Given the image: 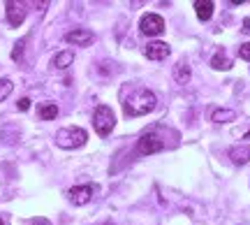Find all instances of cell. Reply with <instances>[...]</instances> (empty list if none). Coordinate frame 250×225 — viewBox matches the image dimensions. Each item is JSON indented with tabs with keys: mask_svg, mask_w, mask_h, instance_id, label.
I'll list each match as a JSON object with an SVG mask.
<instances>
[{
	"mask_svg": "<svg viewBox=\"0 0 250 225\" xmlns=\"http://www.w3.org/2000/svg\"><path fill=\"white\" fill-rule=\"evenodd\" d=\"M155 95H153L151 90L146 89H139L134 90L130 98H125V114L127 116H142V114H148L155 109Z\"/></svg>",
	"mask_w": 250,
	"mask_h": 225,
	"instance_id": "obj_1",
	"label": "cell"
},
{
	"mask_svg": "<svg viewBox=\"0 0 250 225\" xmlns=\"http://www.w3.org/2000/svg\"><path fill=\"white\" fill-rule=\"evenodd\" d=\"M86 130L83 128H62L56 133V144L61 149H77V146H83L86 144Z\"/></svg>",
	"mask_w": 250,
	"mask_h": 225,
	"instance_id": "obj_2",
	"label": "cell"
},
{
	"mask_svg": "<svg viewBox=\"0 0 250 225\" xmlns=\"http://www.w3.org/2000/svg\"><path fill=\"white\" fill-rule=\"evenodd\" d=\"M93 126H95L100 137H107L109 133L114 130V126H116V116H114L111 107L100 105V107L95 109V114H93Z\"/></svg>",
	"mask_w": 250,
	"mask_h": 225,
	"instance_id": "obj_3",
	"label": "cell"
},
{
	"mask_svg": "<svg viewBox=\"0 0 250 225\" xmlns=\"http://www.w3.org/2000/svg\"><path fill=\"white\" fill-rule=\"evenodd\" d=\"M165 149V142H162L160 133H146L142 135L139 144H137V151L144 153V156H151V153H158Z\"/></svg>",
	"mask_w": 250,
	"mask_h": 225,
	"instance_id": "obj_4",
	"label": "cell"
},
{
	"mask_svg": "<svg viewBox=\"0 0 250 225\" xmlns=\"http://www.w3.org/2000/svg\"><path fill=\"white\" fill-rule=\"evenodd\" d=\"M139 28H142L144 35H160L165 30V21L160 14H144L139 21Z\"/></svg>",
	"mask_w": 250,
	"mask_h": 225,
	"instance_id": "obj_5",
	"label": "cell"
},
{
	"mask_svg": "<svg viewBox=\"0 0 250 225\" xmlns=\"http://www.w3.org/2000/svg\"><path fill=\"white\" fill-rule=\"evenodd\" d=\"M93 193H95V186H74V188L67 190V200L72 204H86L93 200Z\"/></svg>",
	"mask_w": 250,
	"mask_h": 225,
	"instance_id": "obj_6",
	"label": "cell"
},
{
	"mask_svg": "<svg viewBox=\"0 0 250 225\" xmlns=\"http://www.w3.org/2000/svg\"><path fill=\"white\" fill-rule=\"evenodd\" d=\"M5 7H7V19H9V23H12V28L21 26L23 19H26V2H14V0H9Z\"/></svg>",
	"mask_w": 250,
	"mask_h": 225,
	"instance_id": "obj_7",
	"label": "cell"
},
{
	"mask_svg": "<svg viewBox=\"0 0 250 225\" xmlns=\"http://www.w3.org/2000/svg\"><path fill=\"white\" fill-rule=\"evenodd\" d=\"M169 45L167 42H151V45H146V56L151 58V61H162V58H167L169 56Z\"/></svg>",
	"mask_w": 250,
	"mask_h": 225,
	"instance_id": "obj_8",
	"label": "cell"
},
{
	"mask_svg": "<svg viewBox=\"0 0 250 225\" xmlns=\"http://www.w3.org/2000/svg\"><path fill=\"white\" fill-rule=\"evenodd\" d=\"M65 40L70 42V45H93V40H95V35L90 33V30H70L67 35H65Z\"/></svg>",
	"mask_w": 250,
	"mask_h": 225,
	"instance_id": "obj_9",
	"label": "cell"
},
{
	"mask_svg": "<svg viewBox=\"0 0 250 225\" xmlns=\"http://www.w3.org/2000/svg\"><path fill=\"white\" fill-rule=\"evenodd\" d=\"M195 12H197V17L202 19V21H208L211 14H213V2H211V0H197Z\"/></svg>",
	"mask_w": 250,
	"mask_h": 225,
	"instance_id": "obj_10",
	"label": "cell"
},
{
	"mask_svg": "<svg viewBox=\"0 0 250 225\" xmlns=\"http://www.w3.org/2000/svg\"><path fill=\"white\" fill-rule=\"evenodd\" d=\"M229 158H232L236 165H243V162L250 160V146H234L229 151Z\"/></svg>",
	"mask_w": 250,
	"mask_h": 225,
	"instance_id": "obj_11",
	"label": "cell"
},
{
	"mask_svg": "<svg viewBox=\"0 0 250 225\" xmlns=\"http://www.w3.org/2000/svg\"><path fill=\"white\" fill-rule=\"evenodd\" d=\"M74 61V54L72 51H61V54H56L54 56V61H51V65H54L56 70H65L67 65Z\"/></svg>",
	"mask_w": 250,
	"mask_h": 225,
	"instance_id": "obj_12",
	"label": "cell"
},
{
	"mask_svg": "<svg viewBox=\"0 0 250 225\" xmlns=\"http://www.w3.org/2000/svg\"><path fill=\"white\" fill-rule=\"evenodd\" d=\"M37 112H40V118H42V121H51V118L58 116V107H56L54 102H42Z\"/></svg>",
	"mask_w": 250,
	"mask_h": 225,
	"instance_id": "obj_13",
	"label": "cell"
},
{
	"mask_svg": "<svg viewBox=\"0 0 250 225\" xmlns=\"http://www.w3.org/2000/svg\"><path fill=\"white\" fill-rule=\"evenodd\" d=\"M234 118H236V112H232V109H215L211 114V121H215V123H227Z\"/></svg>",
	"mask_w": 250,
	"mask_h": 225,
	"instance_id": "obj_14",
	"label": "cell"
},
{
	"mask_svg": "<svg viewBox=\"0 0 250 225\" xmlns=\"http://www.w3.org/2000/svg\"><path fill=\"white\" fill-rule=\"evenodd\" d=\"M211 65H213L215 70H229V68H232V61H229L223 51H218V54L211 58Z\"/></svg>",
	"mask_w": 250,
	"mask_h": 225,
	"instance_id": "obj_15",
	"label": "cell"
},
{
	"mask_svg": "<svg viewBox=\"0 0 250 225\" xmlns=\"http://www.w3.org/2000/svg\"><path fill=\"white\" fill-rule=\"evenodd\" d=\"M174 79L179 81V84H188L190 81V68L186 63L176 65V70H174Z\"/></svg>",
	"mask_w": 250,
	"mask_h": 225,
	"instance_id": "obj_16",
	"label": "cell"
},
{
	"mask_svg": "<svg viewBox=\"0 0 250 225\" xmlns=\"http://www.w3.org/2000/svg\"><path fill=\"white\" fill-rule=\"evenodd\" d=\"M12 89H14V84H12L9 79H0V102L7 98L9 93H12Z\"/></svg>",
	"mask_w": 250,
	"mask_h": 225,
	"instance_id": "obj_17",
	"label": "cell"
},
{
	"mask_svg": "<svg viewBox=\"0 0 250 225\" xmlns=\"http://www.w3.org/2000/svg\"><path fill=\"white\" fill-rule=\"evenodd\" d=\"M239 56H241L243 61H250V42L241 45V49H239Z\"/></svg>",
	"mask_w": 250,
	"mask_h": 225,
	"instance_id": "obj_18",
	"label": "cell"
},
{
	"mask_svg": "<svg viewBox=\"0 0 250 225\" xmlns=\"http://www.w3.org/2000/svg\"><path fill=\"white\" fill-rule=\"evenodd\" d=\"M23 45H26L23 40H19V42H17V49H14V54H12V58H14V61H19V58H21V51H23Z\"/></svg>",
	"mask_w": 250,
	"mask_h": 225,
	"instance_id": "obj_19",
	"label": "cell"
},
{
	"mask_svg": "<svg viewBox=\"0 0 250 225\" xmlns=\"http://www.w3.org/2000/svg\"><path fill=\"white\" fill-rule=\"evenodd\" d=\"M17 107L21 109V112H26V109L30 107V100H28V98H21V100H19V102H17Z\"/></svg>",
	"mask_w": 250,
	"mask_h": 225,
	"instance_id": "obj_20",
	"label": "cell"
},
{
	"mask_svg": "<svg viewBox=\"0 0 250 225\" xmlns=\"http://www.w3.org/2000/svg\"><path fill=\"white\" fill-rule=\"evenodd\" d=\"M243 33H248V35H250V19H246V21H243Z\"/></svg>",
	"mask_w": 250,
	"mask_h": 225,
	"instance_id": "obj_21",
	"label": "cell"
},
{
	"mask_svg": "<svg viewBox=\"0 0 250 225\" xmlns=\"http://www.w3.org/2000/svg\"><path fill=\"white\" fill-rule=\"evenodd\" d=\"M0 225H7V223H5V221H0Z\"/></svg>",
	"mask_w": 250,
	"mask_h": 225,
	"instance_id": "obj_22",
	"label": "cell"
}]
</instances>
